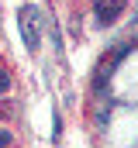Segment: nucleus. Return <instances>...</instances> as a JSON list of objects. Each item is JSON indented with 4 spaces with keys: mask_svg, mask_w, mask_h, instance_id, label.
Here are the masks:
<instances>
[{
    "mask_svg": "<svg viewBox=\"0 0 138 148\" xmlns=\"http://www.w3.org/2000/svg\"><path fill=\"white\" fill-rule=\"evenodd\" d=\"M10 145V134H7V131H0V148H7Z\"/></svg>",
    "mask_w": 138,
    "mask_h": 148,
    "instance_id": "4",
    "label": "nucleus"
},
{
    "mask_svg": "<svg viewBox=\"0 0 138 148\" xmlns=\"http://www.w3.org/2000/svg\"><path fill=\"white\" fill-rule=\"evenodd\" d=\"M17 28H21V38H24V48H31L38 52V45H41V10L38 7H21V21H17Z\"/></svg>",
    "mask_w": 138,
    "mask_h": 148,
    "instance_id": "1",
    "label": "nucleus"
},
{
    "mask_svg": "<svg viewBox=\"0 0 138 148\" xmlns=\"http://www.w3.org/2000/svg\"><path fill=\"white\" fill-rule=\"evenodd\" d=\"M7 90H10V76L0 69V93H7Z\"/></svg>",
    "mask_w": 138,
    "mask_h": 148,
    "instance_id": "3",
    "label": "nucleus"
},
{
    "mask_svg": "<svg viewBox=\"0 0 138 148\" xmlns=\"http://www.w3.org/2000/svg\"><path fill=\"white\" fill-rule=\"evenodd\" d=\"M124 10V0H97V17L100 24H114Z\"/></svg>",
    "mask_w": 138,
    "mask_h": 148,
    "instance_id": "2",
    "label": "nucleus"
}]
</instances>
